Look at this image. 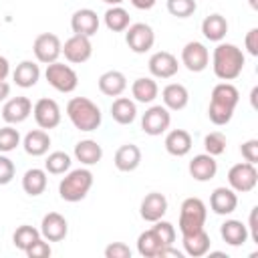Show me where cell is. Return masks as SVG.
Listing matches in <instances>:
<instances>
[{"label":"cell","instance_id":"6da1fadb","mask_svg":"<svg viewBox=\"0 0 258 258\" xmlns=\"http://www.w3.org/2000/svg\"><path fill=\"white\" fill-rule=\"evenodd\" d=\"M238 101H240V93L232 83H228V81L218 83L212 89V95H210V105H208L210 121L218 127L230 123Z\"/></svg>","mask_w":258,"mask_h":258},{"label":"cell","instance_id":"7a4b0ae2","mask_svg":"<svg viewBox=\"0 0 258 258\" xmlns=\"http://www.w3.org/2000/svg\"><path fill=\"white\" fill-rule=\"evenodd\" d=\"M246 64V56L242 48L232 42H218L212 52V69L220 81H234L242 75Z\"/></svg>","mask_w":258,"mask_h":258},{"label":"cell","instance_id":"3957f363","mask_svg":"<svg viewBox=\"0 0 258 258\" xmlns=\"http://www.w3.org/2000/svg\"><path fill=\"white\" fill-rule=\"evenodd\" d=\"M67 117L79 131H97L103 121V113L97 103L87 97H73L67 103Z\"/></svg>","mask_w":258,"mask_h":258},{"label":"cell","instance_id":"277c9868","mask_svg":"<svg viewBox=\"0 0 258 258\" xmlns=\"http://www.w3.org/2000/svg\"><path fill=\"white\" fill-rule=\"evenodd\" d=\"M93 187V173L87 167H79V169H69L64 173V177L58 183V196L60 200L75 204L87 198L89 189Z\"/></svg>","mask_w":258,"mask_h":258},{"label":"cell","instance_id":"5b68a950","mask_svg":"<svg viewBox=\"0 0 258 258\" xmlns=\"http://www.w3.org/2000/svg\"><path fill=\"white\" fill-rule=\"evenodd\" d=\"M206 218H208L206 204L200 198H185L179 206V220H177L181 236L202 230L206 224Z\"/></svg>","mask_w":258,"mask_h":258},{"label":"cell","instance_id":"8992f818","mask_svg":"<svg viewBox=\"0 0 258 258\" xmlns=\"http://www.w3.org/2000/svg\"><path fill=\"white\" fill-rule=\"evenodd\" d=\"M44 79L58 93H73L77 89V85H79V75L75 73V69L64 64V62H58V60L46 64Z\"/></svg>","mask_w":258,"mask_h":258},{"label":"cell","instance_id":"52a82bcc","mask_svg":"<svg viewBox=\"0 0 258 258\" xmlns=\"http://www.w3.org/2000/svg\"><path fill=\"white\" fill-rule=\"evenodd\" d=\"M258 183V169H256V163H248V161H242V163H236L230 167L228 171V185L236 191V194H248L256 187Z\"/></svg>","mask_w":258,"mask_h":258},{"label":"cell","instance_id":"ba28073f","mask_svg":"<svg viewBox=\"0 0 258 258\" xmlns=\"http://www.w3.org/2000/svg\"><path fill=\"white\" fill-rule=\"evenodd\" d=\"M125 42H127V46L135 54H143V52H149L153 48L155 32H153V28L149 24L135 22V24H129L127 26V30H125Z\"/></svg>","mask_w":258,"mask_h":258},{"label":"cell","instance_id":"9c48e42d","mask_svg":"<svg viewBox=\"0 0 258 258\" xmlns=\"http://www.w3.org/2000/svg\"><path fill=\"white\" fill-rule=\"evenodd\" d=\"M32 52H34L38 62L50 64V62L58 60V56L62 54V42L54 32H42V34H38L34 38Z\"/></svg>","mask_w":258,"mask_h":258},{"label":"cell","instance_id":"30bf717a","mask_svg":"<svg viewBox=\"0 0 258 258\" xmlns=\"http://www.w3.org/2000/svg\"><path fill=\"white\" fill-rule=\"evenodd\" d=\"M169 123H171V113L163 105H151L141 117V129L145 135L151 137L165 133L169 129Z\"/></svg>","mask_w":258,"mask_h":258},{"label":"cell","instance_id":"8fae6325","mask_svg":"<svg viewBox=\"0 0 258 258\" xmlns=\"http://www.w3.org/2000/svg\"><path fill=\"white\" fill-rule=\"evenodd\" d=\"M32 115H34V121L40 129H54L58 127L60 123V107L54 99H48V97H42L38 99L34 105H32Z\"/></svg>","mask_w":258,"mask_h":258},{"label":"cell","instance_id":"7c38bea8","mask_svg":"<svg viewBox=\"0 0 258 258\" xmlns=\"http://www.w3.org/2000/svg\"><path fill=\"white\" fill-rule=\"evenodd\" d=\"M181 64H183L189 73H202V71H206L208 64H210V50L206 48L204 42L189 40V42L181 48Z\"/></svg>","mask_w":258,"mask_h":258},{"label":"cell","instance_id":"4fadbf2b","mask_svg":"<svg viewBox=\"0 0 258 258\" xmlns=\"http://www.w3.org/2000/svg\"><path fill=\"white\" fill-rule=\"evenodd\" d=\"M62 54L64 58L71 62V64H81V62H87L93 54V44H91V38L89 36H83V34H73L71 38L64 40L62 44Z\"/></svg>","mask_w":258,"mask_h":258},{"label":"cell","instance_id":"5bb4252c","mask_svg":"<svg viewBox=\"0 0 258 258\" xmlns=\"http://www.w3.org/2000/svg\"><path fill=\"white\" fill-rule=\"evenodd\" d=\"M149 73L151 77L155 79H171L177 75L179 71V62H177V56L167 52V50H157L149 56Z\"/></svg>","mask_w":258,"mask_h":258},{"label":"cell","instance_id":"9a60e30c","mask_svg":"<svg viewBox=\"0 0 258 258\" xmlns=\"http://www.w3.org/2000/svg\"><path fill=\"white\" fill-rule=\"evenodd\" d=\"M69 234V222L58 212H48L42 216L40 222V236L48 242H60Z\"/></svg>","mask_w":258,"mask_h":258},{"label":"cell","instance_id":"2e32d148","mask_svg":"<svg viewBox=\"0 0 258 258\" xmlns=\"http://www.w3.org/2000/svg\"><path fill=\"white\" fill-rule=\"evenodd\" d=\"M30 115H32V103L28 97H12L2 107V119L8 125L24 123Z\"/></svg>","mask_w":258,"mask_h":258},{"label":"cell","instance_id":"e0dca14e","mask_svg":"<svg viewBox=\"0 0 258 258\" xmlns=\"http://www.w3.org/2000/svg\"><path fill=\"white\" fill-rule=\"evenodd\" d=\"M187 171L196 181H210L218 173V161L210 153H200V155L191 157V161L187 165Z\"/></svg>","mask_w":258,"mask_h":258},{"label":"cell","instance_id":"ac0fdd59","mask_svg":"<svg viewBox=\"0 0 258 258\" xmlns=\"http://www.w3.org/2000/svg\"><path fill=\"white\" fill-rule=\"evenodd\" d=\"M167 212V198L159 191H151L147 194L143 200H141V206H139V214L145 222H157L165 216Z\"/></svg>","mask_w":258,"mask_h":258},{"label":"cell","instance_id":"d6986e66","mask_svg":"<svg viewBox=\"0 0 258 258\" xmlns=\"http://www.w3.org/2000/svg\"><path fill=\"white\" fill-rule=\"evenodd\" d=\"M99 16L95 10L91 8H79L73 16H71V28L75 34H83V36H93L99 32Z\"/></svg>","mask_w":258,"mask_h":258},{"label":"cell","instance_id":"ffe728a7","mask_svg":"<svg viewBox=\"0 0 258 258\" xmlns=\"http://www.w3.org/2000/svg\"><path fill=\"white\" fill-rule=\"evenodd\" d=\"M210 208L218 216H230L238 208V196L232 187H216L210 196Z\"/></svg>","mask_w":258,"mask_h":258},{"label":"cell","instance_id":"44dd1931","mask_svg":"<svg viewBox=\"0 0 258 258\" xmlns=\"http://www.w3.org/2000/svg\"><path fill=\"white\" fill-rule=\"evenodd\" d=\"M165 151L173 157H183L191 151V145H194V139L191 135L185 131V129H171L167 135H165Z\"/></svg>","mask_w":258,"mask_h":258},{"label":"cell","instance_id":"7402d4cb","mask_svg":"<svg viewBox=\"0 0 258 258\" xmlns=\"http://www.w3.org/2000/svg\"><path fill=\"white\" fill-rule=\"evenodd\" d=\"M113 163L119 171L123 173H129V171H135L141 163V149L135 145V143H125L121 145L117 151H115V157H113Z\"/></svg>","mask_w":258,"mask_h":258},{"label":"cell","instance_id":"603a6c76","mask_svg":"<svg viewBox=\"0 0 258 258\" xmlns=\"http://www.w3.org/2000/svg\"><path fill=\"white\" fill-rule=\"evenodd\" d=\"M161 101H163V107L165 109H169V111H181L189 103V93H187V89L181 83H169L161 91Z\"/></svg>","mask_w":258,"mask_h":258},{"label":"cell","instance_id":"cb8c5ba5","mask_svg":"<svg viewBox=\"0 0 258 258\" xmlns=\"http://www.w3.org/2000/svg\"><path fill=\"white\" fill-rule=\"evenodd\" d=\"M181 242H183V252L191 258H200V256H206L210 252V246H212V240H210V234L202 228L198 232H191V234H183L181 236Z\"/></svg>","mask_w":258,"mask_h":258},{"label":"cell","instance_id":"d4e9b609","mask_svg":"<svg viewBox=\"0 0 258 258\" xmlns=\"http://www.w3.org/2000/svg\"><path fill=\"white\" fill-rule=\"evenodd\" d=\"M22 147L32 157L46 155L48 153V147H50V135H48V131H44V129H32V131H28L24 135V139H22Z\"/></svg>","mask_w":258,"mask_h":258},{"label":"cell","instance_id":"484cf974","mask_svg":"<svg viewBox=\"0 0 258 258\" xmlns=\"http://www.w3.org/2000/svg\"><path fill=\"white\" fill-rule=\"evenodd\" d=\"M220 236L228 246H234V248L236 246H244L248 242V238H250L246 224L240 222V220H226L220 226Z\"/></svg>","mask_w":258,"mask_h":258},{"label":"cell","instance_id":"4316f807","mask_svg":"<svg viewBox=\"0 0 258 258\" xmlns=\"http://www.w3.org/2000/svg\"><path fill=\"white\" fill-rule=\"evenodd\" d=\"M12 79L16 83V87L20 89H30L38 83L40 79V67L34 60H22L16 64V69L12 71Z\"/></svg>","mask_w":258,"mask_h":258},{"label":"cell","instance_id":"83f0119b","mask_svg":"<svg viewBox=\"0 0 258 258\" xmlns=\"http://www.w3.org/2000/svg\"><path fill=\"white\" fill-rule=\"evenodd\" d=\"M97 83H99V91L107 97H119L127 89V77L121 71H105Z\"/></svg>","mask_w":258,"mask_h":258},{"label":"cell","instance_id":"f1b7e54d","mask_svg":"<svg viewBox=\"0 0 258 258\" xmlns=\"http://www.w3.org/2000/svg\"><path fill=\"white\" fill-rule=\"evenodd\" d=\"M163 248H165V244L161 242V238L157 236V232L153 228L141 232L137 238V252L143 258H159Z\"/></svg>","mask_w":258,"mask_h":258},{"label":"cell","instance_id":"f546056e","mask_svg":"<svg viewBox=\"0 0 258 258\" xmlns=\"http://www.w3.org/2000/svg\"><path fill=\"white\" fill-rule=\"evenodd\" d=\"M202 34L212 42H222L228 34V20L222 14H210L202 20Z\"/></svg>","mask_w":258,"mask_h":258},{"label":"cell","instance_id":"4dcf8cb0","mask_svg":"<svg viewBox=\"0 0 258 258\" xmlns=\"http://www.w3.org/2000/svg\"><path fill=\"white\" fill-rule=\"evenodd\" d=\"M111 117L119 125H131L135 121V117H137V105H135V101H131L127 97H117L111 103Z\"/></svg>","mask_w":258,"mask_h":258},{"label":"cell","instance_id":"1f68e13d","mask_svg":"<svg viewBox=\"0 0 258 258\" xmlns=\"http://www.w3.org/2000/svg\"><path fill=\"white\" fill-rule=\"evenodd\" d=\"M103 157V147L95 139H81L75 145V159L83 165H95Z\"/></svg>","mask_w":258,"mask_h":258},{"label":"cell","instance_id":"d6a6232c","mask_svg":"<svg viewBox=\"0 0 258 258\" xmlns=\"http://www.w3.org/2000/svg\"><path fill=\"white\" fill-rule=\"evenodd\" d=\"M131 95L137 103H153L159 95V87L151 77H139L131 85Z\"/></svg>","mask_w":258,"mask_h":258},{"label":"cell","instance_id":"836d02e7","mask_svg":"<svg viewBox=\"0 0 258 258\" xmlns=\"http://www.w3.org/2000/svg\"><path fill=\"white\" fill-rule=\"evenodd\" d=\"M46 183H48L46 169L32 167V169H28V171L22 175V189H24L28 196H32V198H36V196L44 194Z\"/></svg>","mask_w":258,"mask_h":258},{"label":"cell","instance_id":"e575fe53","mask_svg":"<svg viewBox=\"0 0 258 258\" xmlns=\"http://www.w3.org/2000/svg\"><path fill=\"white\" fill-rule=\"evenodd\" d=\"M103 20H105V26L109 30H113V32H125L127 26L131 24V16H129V12L123 6H111V8H107Z\"/></svg>","mask_w":258,"mask_h":258},{"label":"cell","instance_id":"d590c367","mask_svg":"<svg viewBox=\"0 0 258 258\" xmlns=\"http://www.w3.org/2000/svg\"><path fill=\"white\" fill-rule=\"evenodd\" d=\"M38 238H42L40 236V230H36L34 226H28V224H22V226H18L16 228V232L12 234V244L18 248V250H22V252H26Z\"/></svg>","mask_w":258,"mask_h":258},{"label":"cell","instance_id":"8d00e7d4","mask_svg":"<svg viewBox=\"0 0 258 258\" xmlns=\"http://www.w3.org/2000/svg\"><path fill=\"white\" fill-rule=\"evenodd\" d=\"M71 155L64 153V151H52L46 155V161H44V169L46 173H52V175H64L69 169H71Z\"/></svg>","mask_w":258,"mask_h":258},{"label":"cell","instance_id":"74e56055","mask_svg":"<svg viewBox=\"0 0 258 258\" xmlns=\"http://www.w3.org/2000/svg\"><path fill=\"white\" fill-rule=\"evenodd\" d=\"M165 6H167V12L175 18H189L198 10L196 0H167Z\"/></svg>","mask_w":258,"mask_h":258},{"label":"cell","instance_id":"f35d334b","mask_svg":"<svg viewBox=\"0 0 258 258\" xmlns=\"http://www.w3.org/2000/svg\"><path fill=\"white\" fill-rule=\"evenodd\" d=\"M20 145V133L14 125L0 127V153H10Z\"/></svg>","mask_w":258,"mask_h":258},{"label":"cell","instance_id":"ab89813d","mask_svg":"<svg viewBox=\"0 0 258 258\" xmlns=\"http://www.w3.org/2000/svg\"><path fill=\"white\" fill-rule=\"evenodd\" d=\"M226 145H228V139L222 131H212L204 137V147H206V153L210 155H222L226 151Z\"/></svg>","mask_w":258,"mask_h":258},{"label":"cell","instance_id":"60d3db41","mask_svg":"<svg viewBox=\"0 0 258 258\" xmlns=\"http://www.w3.org/2000/svg\"><path fill=\"white\" fill-rule=\"evenodd\" d=\"M153 230L157 232V236L161 238V242H163L165 246H171V244L175 242V228H173L171 222H165V220L161 218V220L153 222Z\"/></svg>","mask_w":258,"mask_h":258},{"label":"cell","instance_id":"b9f144b4","mask_svg":"<svg viewBox=\"0 0 258 258\" xmlns=\"http://www.w3.org/2000/svg\"><path fill=\"white\" fill-rule=\"evenodd\" d=\"M14 175H16V165H14V161H12L8 155L0 153V185L10 183V181L14 179Z\"/></svg>","mask_w":258,"mask_h":258},{"label":"cell","instance_id":"7bdbcfd3","mask_svg":"<svg viewBox=\"0 0 258 258\" xmlns=\"http://www.w3.org/2000/svg\"><path fill=\"white\" fill-rule=\"evenodd\" d=\"M50 244H48V240H44V238H38L24 254L28 256V258H46V256H50Z\"/></svg>","mask_w":258,"mask_h":258},{"label":"cell","instance_id":"ee69618b","mask_svg":"<svg viewBox=\"0 0 258 258\" xmlns=\"http://www.w3.org/2000/svg\"><path fill=\"white\" fill-rule=\"evenodd\" d=\"M105 256L107 258H131V248L123 242H111L105 248Z\"/></svg>","mask_w":258,"mask_h":258},{"label":"cell","instance_id":"f6af8a7d","mask_svg":"<svg viewBox=\"0 0 258 258\" xmlns=\"http://www.w3.org/2000/svg\"><path fill=\"white\" fill-rule=\"evenodd\" d=\"M240 153L248 163H256L258 161V139H248L240 145Z\"/></svg>","mask_w":258,"mask_h":258},{"label":"cell","instance_id":"bcb514c9","mask_svg":"<svg viewBox=\"0 0 258 258\" xmlns=\"http://www.w3.org/2000/svg\"><path fill=\"white\" fill-rule=\"evenodd\" d=\"M244 46L248 50V54L252 56H258V28H250L246 32V38H244Z\"/></svg>","mask_w":258,"mask_h":258},{"label":"cell","instance_id":"7dc6e473","mask_svg":"<svg viewBox=\"0 0 258 258\" xmlns=\"http://www.w3.org/2000/svg\"><path fill=\"white\" fill-rule=\"evenodd\" d=\"M256 218H258V206H254L252 210H250V220H248V234H250V238L258 244V224H256Z\"/></svg>","mask_w":258,"mask_h":258},{"label":"cell","instance_id":"c3c4849f","mask_svg":"<svg viewBox=\"0 0 258 258\" xmlns=\"http://www.w3.org/2000/svg\"><path fill=\"white\" fill-rule=\"evenodd\" d=\"M157 0H131V4L137 8V10H149L155 6Z\"/></svg>","mask_w":258,"mask_h":258},{"label":"cell","instance_id":"681fc988","mask_svg":"<svg viewBox=\"0 0 258 258\" xmlns=\"http://www.w3.org/2000/svg\"><path fill=\"white\" fill-rule=\"evenodd\" d=\"M8 75H10V62L6 56H0V81H6Z\"/></svg>","mask_w":258,"mask_h":258},{"label":"cell","instance_id":"f907efd6","mask_svg":"<svg viewBox=\"0 0 258 258\" xmlns=\"http://www.w3.org/2000/svg\"><path fill=\"white\" fill-rule=\"evenodd\" d=\"M10 95V85L6 81H0V103L6 101V97Z\"/></svg>","mask_w":258,"mask_h":258},{"label":"cell","instance_id":"816d5d0a","mask_svg":"<svg viewBox=\"0 0 258 258\" xmlns=\"http://www.w3.org/2000/svg\"><path fill=\"white\" fill-rule=\"evenodd\" d=\"M256 95H258V87H254V89H252V93H250V101H252V107H256Z\"/></svg>","mask_w":258,"mask_h":258},{"label":"cell","instance_id":"f5cc1de1","mask_svg":"<svg viewBox=\"0 0 258 258\" xmlns=\"http://www.w3.org/2000/svg\"><path fill=\"white\" fill-rule=\"evenodd\" d=\"M105 4H109V6H121V2L123 0H103Z\"/></svg>","mask_w":258,"mask_h":258},{"label":"cell","instance_id":"db71d44e","mask_svg":"<svg viewBox=\"0 0 258 258\" xmlns=\"http://www.w3.org/2000/svg\"><path fill=\"white\" fill-rule=\"evenodd\" d=\"M250 6H252L254 10H258V0H250Z\"/></svg>","mask_w":258,"mask_h":258}]
</instances>
